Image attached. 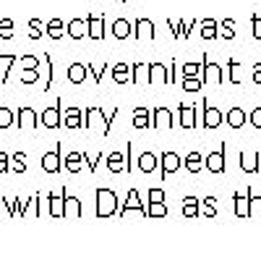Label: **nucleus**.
<instances>
[{
	"instance_id": "obj_15",
	"label": "nucleus",
	"mask_w": 261,
	"mask_h": 254,
	"mask_svg": "<svg viewBox=\"0 0 261 254\" xmlns=\"http://www.w3.org/2000/svg\"><path fill=\"white\" fill-rule=\"evenodd\" d=\"M149 213H151V215H165V207L160 204V199H154V204H151Z\"/></svg>"
},
{
	"instance_id": "obj_13",
	"label": "nucleus",
	"mask_w": 261,
	"mask_h": 254,
	"mask_svg": "<svg viewBox=\"0 0 261 254\" xmlns=\"http://www.w3.org/2000/svg\"><path fill=\"white\" fill-rule=\"evenodd\" d=\"M115 34L118 37H125L128 34V24H125V21H115Z\"/></svg>"
},
{
	"instance_id": "obj_26",
	"label": "nucleus",
	"mask_w": 261,
	"mask_h": 254,
	"mask_svg": "<svg viewBox=\"0 0 261 254\" xmlns=\"http://www.w3.org/2000/svg\"><path fill=\"white\" fill-rule=\"evenodd\" d=\"M204 37H214V24H206L204 27Z\"/></svg>"
},
{
	"instance_id": "obj_17",
	"label": "nucleus",
	"mask_w": 261,
	"mask_h": 254,
	"mask_svg": "<svg viewBox=\"0 0 261 254\" xmlns=\"http://www.w3.org/2000/svg\"><path fill=\"white\" fill-rule=\"evenodd\" d=\"M92 37H102V18H97L92 24Z\"/></svg>"
},
{
	"instance_id": "obj_12",
	"label": "nucleus",
	"mask_w": 261,
	"mask_h": 254,
	"mask_svg": "<svg viewBox=\"0 0 261 254\" xmlns=\"http://www.w3.org/2000/svg\"><path fill=\"white\" fill-rule=\"evenodd\" d=\"M60 29H63V24H60L58 18H55V21H50V27H47V32H50L53 37H58V34H60Z\"/></svg>"
},
{
	"instance_id": "obj_7",
	"label": "nucleus",
	"mask_w": 261,
	"mask_h": 254,
	"mask_svg": "<svg viewBox=\"0 0 261 254\" xmlns=\"http://www.w3.org/2000/svg\"><path fill=\"white\" fill-rule=\"evenodd\" d=\"M154 168V155H144L141 157V171H151Z\"/></svg>"
},
{
	"instance_id": "obj_16",
	"label": "nucleus",
	"mask_w": 261,
	"mask_h": 254,
	"mask_svg": "<svg viewBox=\"0 0 261 254\" xmlns=\"http://www.w3.org/2000/svg\"><path fill=\"white\" fill-rule=\"evenodd\" d=\"M68 29H71V34H73V37H79V34H84V32H81V29H84V24H81V21H73V24H71Z\"/></svg>"
},
{
	"instance_id": "obj_22",
	"label": "nucleus",
	"mask_w": 261,
	"mask_h": 254,
	"mask_svg": "<svg viewBox=\"0 0 261 254\" xmlns=\"http://www.w3.org/2000/svg\"><path fill=\"white\" fill-rule=\"evenodd\" d=\"M115 79H118V81H125V66H118V68H115Z\"/></svg>"
},
{
	"instance_id": "obj_19",
	"label": "nucleus",
	"mask_w": 261,
	"mask_h": 254,
	"mask_svg": "<svg viewBox=\"0 0 261 254\" xmlns=\"http://www.w3.org/2000/svg\"><path fill=\"white\" fill-rule=\"evenodd\" d=\"M186 215H196V202H193V197H188V202H186Z\"/></svg>"
},
{
	"instance_id": "obj_27",
	"label": "nucleus",
	"mask_w": 261,
	"mask_h": 254,
	"mask_svg": "<svg viewBox=\"0 0 261 254\" xmlns=\"http://www.w3.org/2000/svg\"><path fill=\"white\" fill-rule=\"evenodd\" d=\"M253 123H256V126H261V110H256V113H253Z\"/></svg>"
},
{
	"instance_id": "obj_3",
	"label": "nucleus",
	"mask_w": 261,
	"mask_h": 254,
	"mask_svg": "<svg viewBox=\"0 0 261 254\" xmlns=\"http://www.w3.org/2000/svg\"><path fill=\"white\" fill-rule=\"evenodd\" d=\"M175 168H178V157L175 155H165V173H170V171H175Z\"/></svg>"
},
{
	"instance_id": "obj_4",
	"label": "nucleus",
	"mask_w": 261,
	"mask_h": 254,
	"mask_svg": "<svg viewBox=\"0 0 261 254\" xmlns=\"http://www.w3.org/2000/svg\"><path fill=\"white\" fill-rule=\"evenodd\" d=\"M45 168H47V171H58V152H50L45 157Z\"/></svg>"
},
{
	"instance_id": "obj_6",
	"label": "nucleus",
	"mask_w": 261,
	"mask_h": 254,
	"mask_svg": "<svg viewBox=\"0 0 261 254\" xmlns=\"http://www.w3.org/2000/svg\"><path fill=\"white\" fill-rule=\"evenodd\" d=\"M199 168H201V157H199V155H191V157H188V171L196 173Z\"/></svg>"
},
{
	"instance_id": "obj_25",
	"label": "nucleus",
	"mask_w": 261,
	"mask_h": 254,
	"mask_svg": "<svg viewBox=\"0 0 261 254\" xmlns=\"http://www.w3.org/2000/svg\"><path fill=\"white\" fill-rule=\"evenodd\" d=\"M29 29H32V32H29L32 37H37V34H39V24H37V21H32V24H29Z\"/></svg>"
},
{
	"instance_id": "obj_28",
	"label": "nucleus",
	"mask_w": 261,
	"mask_h": 254,
	"mask_svg": "<svg viewBox=\"0 0 261 254\" xmlns=\"http://www.w3.org/2000/svg\"><path fill=\"white\" fill-rule=\"evenodd\" d=\"M0 171H6V155H0Z\"/></svg>"
},
{
	"instance_id": "obj_2",
	"label": "nucleus",
	"mask_w": 261,
	"mask_h": 254,
	"mask_svg": "<svg viewBox=\"0 0 261 254\" xmlns=\"http://www.w3.org/2000/svg\"><path fill=\"white\" fill-rule=\"evenodd\" d=\"M225 168V160H222V152H217V155H212V160H209V171H222Z\"/></svg>"
},
{
	"instance_id": "obj_11",
	"label": "nucleus",
	"mask_w": 261,
	"mask_h": 254,
	"mask_svg": "<svg viewBox=\"0 0 261 254\" xmlns=\"http://www.w3.org/2000/svg\"><path fill=\"white\" fill-rule=\"evenodd\" d=\"M134 123L136 126H146V110H136L134 113Z\"/></svg>"
},
{
	"instance_id": "obj_1",
	"label": "nucleus",
	"mask_w": 261,
	"mask_h": 254,
	"mask_svg": "<svg viewBox=\"0 0 261 254\" xmlns=\"http://www.w3.org/2000/svg\"><path fill=\"white\" fill-rule=\"evenodd\" d=\"M110 204H115V197L110 192H99V215L110 213Z\"/></svg>"
},
{
	"instance_id": "obj_24",
	"label": "nucleus",
	"mask_w": 261,
	"mask_h": 254,
	"mask_svg": "<svg viewBox=\"0 0 261 254\" xmlns=\"http://www.w3.org/2000/svg\"><path fill=\"white\" fill-rule=\"evenodd\" d=\"M0 29H3V34H6V37H11V32H13V24H8V21H6V24L0 27Z\"/></svg>"
},
{
	"instance_id": "obj_8",
	"label": "nucleus",
	"mask_w": 261,
	"mask_h": 254,
	"mask_svg": "<svg viewBox=\"0 0 261 254\" xmlns=\"http://www.w3.org/2000/svg\"><path fill=\"white\" fill-rule=\"evenodd\" d=\"M68 76H71V81H81V79H84V68H81V66H73V68L68 71Z\"/></svg>"
},
{
	"instance_id": "obj_21",
	"label": "nucleus",
	"mask_w": 261,
	"mask_h": 254,
	"mask_svg": "<svg viewBox=\"0 0 261 254\" xmlns=\"http://www.w3.org/2000/svg\"><path fill=\"white\" fill-rule=\"evenodd\" d=\"M11 123V113L8 110H0V126H8Z\"/></svg>"
},
{
	"instance_id": "obj_5",
	"label": "nucleus",
	"mask_w": 261,
	"mask_h": 254,
	"mask_svg": "<svg viewBox=\"0 0 261 254\" xmlns=\"http://www.w3.org/2000/svg\"><path fill=\"white\" fill-rule=\"evenodd\" d=\"M235 199H238V202H235V210H238V215H248V210H246V197H241V194H238Z\"/></svg>"
},
{
	"instance_id": "obj_14",
	"label": "nucleus",
	"mask_w": 261,
	"mask_h": 254,
	"mask_svg": "<svg viewBox=\"0 0 261 254\" xmlns=\"http://www.w3.org/2000/svg\"><path fill=\"white\" fill-rule=\"evenodd\" d=\"M110 168H113V171H120V168H123V155H113L110 157Z\"/></svg>"
},
{
	"instance_id": "obj_20",
	"label": "nucleus",
	"mask_w": 261,
	"mask_h": 254,
	"mask_svg": "<svg viewBox=\"0 0 261 254\" xmlns=\"http://www.w3.org/2000/svg\"><path fill=\"white\" fill-rule=\"evenodd\" d=\"M157 116H160V123H165V126H170L172 121H170V113L167 110H157Z\"/></svg>"
},
{
	"instance_id": "obj_10",
	"label": "nucleus",
	"mask_w": 261,
	"mask_h": 254,
	"mask_svg": "<svg viewBox=\"0 0 261 254\" xmlns=\"http://www.w3.org/2000/svg\"><path fill=\"white\" fill-rule=\"evenodd\" d=\"M45 123L47 126H58V110H47L45 113Z\"/></svg>"
},
{
	"instance_id": "obj_18",
	"label": "nucleus",
	"mask_w": 261,
	"mask_h": 254,
	"mask_svg": "<svg viewBox=\"0 0 261 254\" xmlns=\"http://www.w3.org/2000/svg\"><path fill=\"white\" fill-rule=\"evenodd\" d=\"M79 157H81V155H71V157H68V168H71V171H79V165H81Z\"/></svg>"
},
{
	"instance_id": "obj_29",
	"label": "nucleus",
	"mask_w": 261,
	"mask_h": 254,
	"mask_svg": "<svg viewBox=\"0 0 261 254\" xmlns=\"http://www.w3.org/2000/svg\"><path fill=\"white\" fill-rule=\"evenodd\" d=\"M256 81H261V66H256Z\"/></svg>"
},
{
	"instance_id": "obj_23",
	"label": "nucleus",
	"mask_w": 261,
	"mask_h": 254,
	"mask_svg": "<svg viewBox=\"0 0 261 254\" xmlns=\"http://www.w3.org/2000/svg\"><path fill=\"white\" fill-rule=\"evenodd\" d=\"M68 126H79V113H76V110L68 113Z\"/></svg>"
},
{
	"instance_id": "obj_9",
	"label": "nucleus",
	"mask_w": 261,
	"mask_h": 254,
	"mask_svg": "<svg viewBox=\"0 0 261 254\" xmlns=\"http://www.w3.org/2000/svg\"><path fill=\"white\" fill-rule=\"evenodd\" d=\"M243 123V113L241 110H232L230 113V126H241Z\"/></svg>"
}]
</instances>
